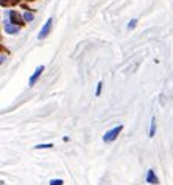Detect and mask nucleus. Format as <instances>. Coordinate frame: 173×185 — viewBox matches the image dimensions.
<instances>
[{
    "label": "nucleus",
    "instance_id": "f257e3e1",
    "mask_svg": "<svg viewBox=\"0 0 173 185\" xmlns=\"http://www.w3.org/2000/svg\"><path fill=\"white\" fill-rule=\"evenodd\" d=\"M122 129H123V126H122V125H119V126L112 128L111 131H108V132L103 135V142H106V143H109V142H114V140H115V137L120 134Z\"/></svg>",
    "mask_w": 173,
    "mask_h": 185
},
{
    "label": "nucleus",
    "instance_id": "f03ea898",
    "mask_svg": "<svg viewBox=\"0 0 173 185\" xmlns=\"http://www.w3.org/2000/svg\"><path fill=\"white\" fill-rule=\"evenodd\" d=\"M52 25H53V19L50 17V19H47V22L44 23L41 33L38 34V39H44V38H47V36L50 34V31H52Z\"/></svg>",
    "mask_w": 173,
    "mask_h": 185
},
{
    "label": "nucleus",
    "instance_id": "7ed1b4c3",
    "mask_svg": "<svg viewBox=\"0 0 173 185\" xmlns=\"http://www.w3.org/2000/svg\"><path fill=\"white\" fill-rule=\"evenodd\" d=\"M42 72H44V66H39L38 69L34 70V73H33V75L30 76V86H33L34 82L39 79V76H41V73H42Z\"/></svg>",
    "mask_w": 173,
    "mask_h": 185
},
{
    "label": "nucleus",
    "instance_id": "20e7f679",
    "mask_svg": "<svg viewBox=\"0 0 173 185\" xmlns=\"http://www.w3.org/2000/svg\"><path fill=\"white\" fill-rule=\"evenodd\" d=\"M145 179H147V182L148 183H158L159 180H158V177H156V174H154V171L153 170H148V173H147V177H145Z\"/></svg>",
    "mask_w": 173,
    "mask_h": 185
},
{
    "label": "nucleus",
    "instance_id": "39448f33",
    "mask_svg": "<svg viewBox=\"0 0 173 185\" xmlns=\"http://www.w3.org/2000/svg\"><path fill=\"white\" fill-rule=\"evenodd\" d=\"M5 31L8 34H16V33H19V26L17 25H13V23H6L5 25Z\"/></svg>",
    "mask_w": 173,
    "mask_h": 185
},
{
    "label": "nucleus",
    "instance_id": "423d86ee",
    "mask_svg": "<svg viewBox=\"0 0 173 185\" xmlns=\"http://www.w3.org/2000/svg\"><path fill=\"white\" fill-rule=\"evenodd\" d=\"M8 14H10V17H11V22H20V19H22V17L19 16V14H17L16 11H8Z\"/></svg>",
    "mask_w": 173,
    "mask_h": 185
},
{
    "label": "nucleus",
    "instance_id": "0eeeda50",
    "mask_svg": "<svg viewBox=\"0 0 173 185\" xmlns=\"http://www.w3.org/2000/svg\"><path fill=\"white\" fill-rule=\"evenodd\" d=\"M154 132H156V118H151V126H150V137L154 135Z\"/></svg>",
    "mask_w": 173,
    "mask_h": 185
},
{
    "label": "nucleus",
    "instance_id": "6e6552de",
    "mask_svg": "<svg viewBox=\"0 0 173 185\" xmlns=\"http://www.w3.org/2000/svg\"><path fill=\"white\" fill-rule=\"evenodd\" d=\"M24 19H25L27 22H31V20H33V13H30V11H27V13L24 14Z\"/></svg>",
    "mask_w": 173,
    "mask_h": 185
},
{
    "label": "nucleus",
    "instance_id": "1a4fd4ad",
    "mask_svg": "<svg viewBox=\"0 0 173 185\" xmlns=\"http://www.w3.org/2000/svg\"><path fill=\"white\" fill-rule=\"evenodd\" d=\"M36 150H42V148H53V143H44V145H36Z\"/></svg>",
    "mask_w": 173,
    "mask_h": 185
},
{
    "label": "nucleus",
    "instance_id": "9d476101",
    "mask_svg": "<svg viewBox=\"0 0 173 185\" xmlns=\"http://www.w3.org/2000/svg\"><path fill=\"white\" fill-rule=\"evenodd\" d=\"M64 182H62L61 179H53V180H50V185H62Z\"/></svg>",
    "mask_w": 173,
    "mask_h": 185
},
{
    "label": "nucleus",
    "instance_id": "9b49d317",
    "mask_svg": "<svg viewBox=\"0 0 173 185\" xmlns=\"http://www.w3.org/2000/svg\"><path fill=\"white\" fill-rule=\"evenodd\" d=\"M136 25H137V19H133V20H131V22L128 23V28H130V30H133Z\"/></svg>",
    "mask_w": 173,
    "mask_h": 185
},
{
    "label": "nucleus",
    "instance_id": "f8f14e48",
    "mask_svg": "<svg viewBox=\"0 0 173 185\" xmlns=\"http://www.w3.org/2000/svg\"><path fill=\"white\" fill-rule=\"evenodd\" d=\"M102 86H103V82L100 81V82H98V86H97V92H95V95H97V97H98L100 94H102Z\"/></svg>",
    "mask_w": 173,
    "mask_h": 185
}]
</instances>
